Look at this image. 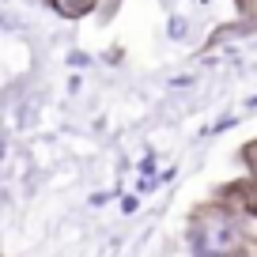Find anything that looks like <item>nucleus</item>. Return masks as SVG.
<instances>
[{
    "instance_id": "1",
    "label": "nucleus",
    "mask_w": 257,
    "mask_h": 257,
    "mask_svg": "<svg viewBox=\"0 0 257 257\" xmlns=\"http://www.w3.org/2000/svg\"><path fill=\"white\" fill-rule=\"evenodd\" d=\"M189 249L193 257H234L257 238L249 231V216L227 208L223 201L208 197L189 212Z\"/></svg>"
},
{
    "instance_id": "2",
    "label": "nucleus",
    "mask_w": 257,
    "mask_h": 257,
    "mask_svg": "<svg viewBox=\"0 0 257 257\" xmlns=\"http://www.w3.org/2000/svg\"><path fill=\"white\" fill-rule=\"evenodd\" d=\"M234 8H238V23L219 27V31H223V38H242V34H253V31H257V0H234Z\"/></svg>"
},
{
    "instance_id": "3",
    "label": "nucleus",
    "mask_w": 257,
    "mask_h": 257,
    "mask_svg": "<svg viewBox=\"0 0 257 257\" xmlns=\"http://www.w3.org/2000/svg\"><path fill=\"white\" fill-rule=\"evenodd\" d=\"M49 12H57L61 19H83L98 8V0H42Z\"/></svg>"
},
{
    "instance_id": "4",
    "label": "nucleus",
    "mask_w": 257,
    "mask_h": 257,
    "mask_svg": "<svg viewBox=\"0 0 257 257\" xmlns=\"http://www.w3.org/2000/svg\"><path fill=\"white\" fill-rule=\"evenodd\" d=\"M238 163L246 167V182H249V189H253V197H257V137L242 144V152H238Z\"/></svg>"
},
{
    "instance_id": "5",
    "label": "nucleus",
    "mask_w": 257,
    "mask_h": 257,
    "mask_svg": "<svg viewBox=\"0 0 257 257\" xmlns=\"http://www.w3.org/2000/svg\"><path fill=\"white\" fill-rule=\"evenodd\" d=\"M234 257H257V238H253V242H249V246H246V249H242V253H234Z\"/></svg>"
}]
</instances>
